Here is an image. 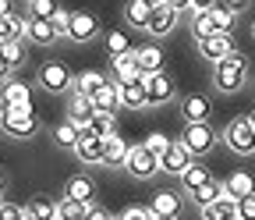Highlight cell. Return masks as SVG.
I'll list each match as a JSON object with an SVG mask.
<instances>
[{"mask_svg": "<svg viewBox=\"0 0 255 220\" xmlns=\"http://www.w3.org/2000/svg\"><path fill=\"white\" fill-rule=\"evenodd\" d=\"M245 75H248V57L234 50L231 57H223L216 64L213 82H216L220 92H238V89H245Z\"/></svg>", "mask_w": 255, "mask_h": 220, "instance_id": "cell-1", "label": "cell"}, {"mask_svg": "<svg viewBox=\"0 0 255 220\" xmlns=\"http://www.w3.org/2000/svg\"><path fill=\"white\" fill-rule=\"evenodd\" d=\"M0 132L11 135V139H32V135L39 132V117H36V114H18V110L0 107Z\"/></svg>", "mask_w": 255, "mask_h": 220, "instance_id": "cell-2", "label": "cell"}, {"mask_svg": "<svg viewBox=\"0 0 255 220\" xmlns=\"http://www.w3.org/2000/svg\"><path fill=\"white\" fill-rule=\"evenodd\" d=\"M223 142H227L234 153H241V156H252L255 153V128H252V121L248 117H234L227 124V132H223Z\"/></svg>", "mask_w": 255, "mask_h": 220, "instance_id": "cell-3", "label": "cell"}, {"mask_svg": "<svg viewBox=\"0 0 255 220\" xmlns=\"http://www.w3.org/2000/svg\"><path fill=\"white\" fill-rule=\"evenodd\" d=\"M0 107L18 110V114H36V110H32V89L21 78H7L4 92H0Z\"/></svg>", "mask_w": 255, "mask_h": 220, "instance_id": "cell-4", "label": "cell"}, {"mask_svg": "<svg viewBox=\"0 0 255 220\" xmlns=\"http://www.w3.org/2000/svg\"><path fill=\"white\" fill-rule=\"evenodd\" d=\"M213 142H216V135H213L209 124H184V132H181V146L191 153V160H195V156H202V153H209V149H213Z\"/></svg>", "mask_w": 255, "mask_h": 220, "instance_id": "cell-5", "label": "cell"}, {"mask_svg": "<svg viewBox=\"0 0 255 220\" xmlns=\"http://www.w3.org/2000/svg\"><path fill=\"white\" fill-rule=\"evenodd\" d=\"M142 89H145V107H159V103H170L174 100V78L156 71V75H145L142 78Z\"/></svg>", "mask_w": 255, "mask_h": 220, "instance_id": "cell-6", "label": "cell"}, {"mask_svg": "<svg viewBox=\"0 0 255 220\" xmlns=\"http://www.w3.org/2000/svg\"><path fill=\"white\" fill-rule=\"evenodd\" d=\"M71 68H64L60 60H50V64H43L39 68V85L46 89V92H68L71 89Z\"/></svg>", "mask_w": 255, "mask_h": 220, "instance_id": "cell-7", "label": "cell"}, {"mask_svg": "<svg viewBox=\"0 0 255 220\" xmlns=\"http://www.w3.org/2000/svg\"><path fill=\"white\" fill-rule=\"evenodd\" d=\"M124 167H128V174H131V178H152V174L159 171V160H156V156H152L145 146H131Z\"/></svg>", "mask_w": 255, "mask_h": 220, "instance_id": "cell-8", "label": "cell"}, {"mask_svg": "<svg viewBox=\"0 0 255 220\" xmlns=\"http://www.w3.org/2000/svg\"><path fill=\"white\" fill-rule=\"evenodd\" d=\"M96 32H100V21H96V14H89V11H71L68 36H64V39L85 43V39H96Z\"/></svg>", "mask_w": 255, "mask_h": 220, "instance_id": "cell-9", "label": "cell"}, {"mask_svg": "<svg viewBox=\"0 0 255 220\" xmlns=\"http://www.w3.org/2000/svg\"><path fill=\"white\" fill-rule=\"evenodd\" d=\"M174 21H177V11L167 7L163 0H152V11H149V21H145V32H152V36H167L170 28H174Z\"/></svg>", "mask_w": 255, "mask_h": 220, "instance_id": "cell-10", "label": "cell"}, {"mask_svg": "<svg viewBox=\"0 0 255 220\" xmlns=\"http://www.w3.org/2000/svg\"><path fill=\"white\" fill-rule=\"evenodd\" d=\"M199 50H202V57H206V60L220 64L223 57H231V53H234V32H216V36L202 39V43H199Z\"/></svg>", "mask_w": 255, "mask_h": 220, "instance_id": "cell-11", "label": "cell"}, {"mask_svg": "<svg viewBox=\"0 0 255 220\" xmlns=\"http://www.w3.org/2000/svg\"><path fill=\"white\" fill-rule=\"evenodd\" d=\"M209 114H213L209 96H199V92H191V96H184V100H181V117H184L188 124H206V121H209Z\"/></svg>", "mask_w": 255, "mask_h": 220, "instance_id": "cell-12", "label": "cell"}, {"mask_svg": "<svg viewBox=\"0 0 255 220\" xmlns=\"http://www.w3.org/2000/svg\"><path fill=\"white\" fill-rule=\"evenodd\" d=\"M75 156H78L82 164H103V139L92 135L89 128H82L78 146H75Z\"/></svg>", "mask_w": 255, "mask_h": 220, "instance_id": "cell-13", "label": "cell"}, {"mask_svg": "<svg viewBox=\"0 0 255 220\" xmlns=\"http://www.w3.org/2000/svg\"><path fill=\"white\" fill-rule=\"evenodd\" d=\"M188 164H191V153L181 146V139L170 142L167 153H159V171H167V174H177V178H181V171H184Z\"/></svg>", "mask_w": 255, "mask_h": 220, "instance_id": "cell-14", "label": "cell"}, {"mask_svg": "<svg viewBox=\"0 0 255 220\" xmlns=\"http://www.w3.org/2000/svg\"><path fill=\"white\" fill-rule=\"evenodd\" d=\"M114 82L117 85H135V82H142L145 75L138 71V60H135V50L131 53H121V57H114Z\"/></svg>", "mask_w": 255, "mask_h": 220, "instance_id": "cell-15", "label": "cell"}, {"mask_svg": "<svg viewBox=\"0 0 255 220\" xmlns=\"http://www.w3.org/2000/svg\"><path fill=\"white\" fill-rule=\"evenodd\" d=\"M25 39L39 43V46H50V43H57L60 36H57V28H53L50 18H28V25H25Z\"/></svg>", "mask_w": 255, "mask_h": 220, "instance_id": "cell-16", "label": "cell"}, {"mask_svg": "<svg viewBox=\"0 0 255 220\" xmlns=\"http://www.w3.org/2000/svg\"><path fill=\"white\" fill-rule=\"evenodd\" d=\"M128 153H131V146H128L117 132H114L110 139H103V164H107V167H124Z\"/></svg>", "mask_w": 255, "mask_h": 220, "instance_id": "cell-17", "label": "cell"}, {"mask_svg": "<svg viewBox=\"0 0 255 220\" xmlns=\"http://www.w3.org/2000/svg\"><path fill=\"white\" fill-rule=\"evenodd\" d=\"M135 60H138V71H142V75H156V71H163V50H159L156 43L138 46V50H135Z\"/></svg>", "mask_w": 255, "mask_h": 220, "instance_id": "cell-18", "label": "cell"}, {"mask_svg": "<svg viewBox=\"0 0 255 220\" xmlns=\"http://www.w3.org/2000/svg\"><path fill=\"white\" fill-rule=\"evenodd\" d=\"M92 110H100V114H117V110H121V100H117V82H103L100 89H96V96H92Z\"/></svg>", "mask_w": 255, "mask_h": 220, "instance_id": "cell-19", "label": "cell"}, {"mask_svg": "<svg viewBox=\"0 0 255 220\" xmlns=\"http://www.w3.org/2000/svg\"><path fill=\"white\" fill-rule=\"evenodd\" d=\"M68 199H75V203H82V206H92V199H96V185H92L89 174H75V178L68 181Z\"/></svg>", "mask_w": 255, "mask_h": 220, "instance_id": "cell-20", "label": "cell"}, {"mask_svg": "<svg viewBox=\"0 0 255 220\" xmlns=\"http://www.w3.org/2000/svg\"><path fill=\"white\" fill-rule=\"evenodd\" d=\"M255 192V178L252 174H245V171H238V174H231L227 181H223V196H231V199H245V196H252Z\"/></svg>", "mask_w": 255, "mask_h": 220, "instance_id": "cell-21", "label": "cell"}, {"mask_svg": "<svg viewBox=\"0 0 255 220\" xmlns=\"http://www.w3.org/2000/svg\"><path fill=\"white\" fill-rule=\"evenodd\" d=\"M202 217H206V220H238V199L220 196L216 203H209V206L202 210Z\"/></svg>", "mask_w": 255, "mask_h": 220, "instance_id": "cell-22", "label": "cell"}, {"mask_svg": "<svg viewBox=\"0 0 255 220\" xmlns=\"http://www.w3.org/2000/svg\"><path fill=\"white\" fill-rule=\"evenodd\" d=\"M152 217H177V210H181V196L177 192H156V199H152Z\"/></svg>", "mask_w": 255, "mask_h": 220, "instance_id": "cell-23", "label": "cell"}, {"mask_svg": "<svg viewBox=\"0 0 255 220\" xmlns=\"http://www.w3.org/2000/svg\"><path fill=\"white\" fill-rule=\"evenodd\" d=\"M92 100L89 96H71V107H68V117H71V124L75 128H85V124L92 121Z\"/></svg>", "mask_w": 255, "mask_h": 220, "instance_id": "cell-24", "label": "cell"}, {"mask_svg": "<svg viewBox=\"0 0 255 220\" xmlns=\"http://www.w3.org/2000/svg\"><path fill=\"white\" fill-rule=\"evenodd\" d=\"M117 100H121V107H128V110H142V107H145V89H142V82H135V85H117Z\"/></svg>", "mask_w": 255, "mask_h": 220, "instance_id": "cell-25", "label": "cell"}, {"mask_svg": "<svg viewBox=\"0 0 255 220\" xmlns=\"http://www.w3.org/2000/svg\"><path fill=\"white\" fill-rule=\"evenodd\" d=\"M220 196H223V185L220 181H206V185H199V188H191V192H188V199L195 203V206H202V210L209 203H216Z\"/></svg>", "mask_w": 255, "mask_h": 220, "instance_id": "cell-26", "label": "cell"}, {"mask_svg": "<svg viewBox=\"0 0 255 220\" xmlns=\"http://www.w3.org/2000/svg\"><path fill=\"white\" fill-rule=\"evenodd\" d=\"M181 181H184V188L191 192V188H199V185H206V181H213V174H209V167L206 164H199V160H191L184 171H181Z\"/></svg>", "mask_w": 255, "mask_h": 220, "instance_id": "cell-27", "label": "cell"}, {"mask_svg": "<svg viewBox=\"0 0 255 220\" xmlns=\"http://www.w3.org/2000/svg\"><path fill=\"white\" fill-rule=\"evenodd\" d=\"M149 11H152V0H128V4H124V18L131 21L135 28H145Z\"/></svg>", "mask_w": 255, "mask_h": 220, "instance_id": "cell-28", "label": "cell"}, {"mask_svg": "<svg viewBox=\"0 0 255 220\" xmlns=\"http://www.w3.org/2000/svg\"><path fill=\"white\" fill-rule=\"evenodd\" d=\"M103 82H107V78H103L100 71H82L71 85H75V96H89V100H92V96H96V89H100Z\"/></svg>", "mask_w": 255, "mask_h": 220, "instance_id": "cell-29", "label": "cell"}, {"mask_svg": "<svg viewBox=\"0 0 255 220\" xmlns=\"http://www.w3.org/2000/svg\"><path fill=\"white\" fill-rule=\"evenodd\" d=\"M0 57H4V64L14 71L21 68V60H25V39H7V43H0Z\"/></svg>", "mask_w": 255, "mask_h": 220, "instance_id": "cell-30", "label": "cell"}, {"mask_svg": "<svg viewBox=\"0 0 255 220\" xmlns=\"http://www.w3.org/2000/svg\"><path fill=\"white\" fill-rule=\"evenodd\" d=\"M25 210H28V213H36L39 220H57V203H53L50 196H32Z\"/></svg>", "mask_w": 255, "mask_h": 220, "instance_id": "cell-31", "label": "cell"}, {"mask_svg": "<svg viewBox=\"0 0 255 220\" xmlns=\"http://www.w3.org/2000/svg\"><path fill=\"white\" fill-rule=\"evenodd\" d=\"M114 124H117V117H114V114H100V110H96V114H92V121L85 124V128H89L92 135H100V139H110V135H114Z\"/></svg>", "mask_w": 255, "mask_h": 220, "instance_id": "cell-32", "label": "cell"}, {"mask_svg": "<svg viewBox=\"0 0 255 220\" xmlns=\"http://www.w3.org/2000/svg\"><path fill=\"white\" fill-rule=\"evenodd\" d=\"M107 50H110V57H121V53H131L135 46H131V39H128L124 28H110L107 32Z\"/></svg>", "mask_w": 255, "mask_h": 220, "instance_id": "cell-33", "label": "cell"}, {"mask_svg": "<svg viewBox=\"0 0 255 220\" xmlns=\"http://www.w3.org/2000/svg\"><path fill=\"white\" fill-rule=\"evenodd\" d=\"M78 135H82V128H75L71 121H68V124H57V128H53V142H57L60 149H75V146H78Z\"/></svg>", "mask_w": 255, "mask_h": 220, "instance_id": "cell-34", "label": "cell"}, {"mask_svg": "<svg viewBox=\"0 0 255 220\" xmlns=\"http://www.w3.org/2000/svg\"><path fill=\"white\" fill-rule=\"evenodd\" d=\"M85 210H89V206H82V203H75V199L64 196V199L57 203V220H82Z\"/></svg>", "mask_w": 255, "mask_h": 220, "instance_id": "cell-35", "label": "cell"}, {"mask_svg": "<svg viewBox=\"0 0 255 220\" xmlns=\"http://www.w3.org/2000/svg\"><path fill=\"white\" fill-rule=\"evenodd\" d=\"M191 32H195V39H199V43H202V39H209V36H216V25H213L209 11H202V14L191 18Z\"/></svg>", "mask_w": 255, "mask_h": 220, "instance_id": "cell-36", "label": "cell"}, {"mask_svg": "<svg viewBox=\"0 0 255 220\" xmlns=\"http://www.w3.org/2000/svg\"><path fill=\"white\" fill-rule=\"evenodd\" d=\"M53 11H57V0H28L25 4L28 18H53Z\"/></svg>", "mask_w": 255, "mask_h": 220, "instance_id": "cell-37", "label": "cell"}, {"mask_svg": "<svg viewBox=\"0 0 255 220\" xmlns=\"http://www.w3.org/2000/svg\"><path fill=\"white\" fill-rule=\"evenodd\" d=\"M209 18H213V25H216V32H231V28H234V18H238V14L223 11V7H213V11H209Z\"/></svg>", "mask_w": 255, "mask_h": 220, "instance_id": "cell-38", "label": "cell"}, {"mask_svg": "<svg viewBox=\"0 0 255 220\" xmlns=\"http://www.w3.org/2000/svg\"><path fill=\"white\" fill-rule=\"evenodd\" d=\"M170 142H174V139H167L163 132H152V135H149V139H145L142 146H145V149H149V153L156 156V160H159V153H167V146H170Z\"/></svg>", "mask_w": 255, "mask_h": 220, "instance_id": "cell-39", "label": "cell"}, {"mask_svg": "<svg viewBox=\"0 0 255 220\" xmlns=\"http://www.w3.org/2000/svg\"><path fill=\"white\" fill-rule=\"evenodd\" d=\"M117 220H152V210L149 206H138V203H131V206H128Z\"/></svg>", "mask_w": 255, "mask_h": 220, "instance_id": "cell-40", "label": "cell"}, {"mask_svg": "<svg viewBox=\"0 0 255 220\" xmlns=\"http://www.w3.org/2000/svg\"><path fill=\"white\" fill-rule=\"evenodd\" d=\"M50 21H53V28H57V36L64 39V36H68V21H71V11H64V7H57Z\"/></svg>", "mask_w": 255, "mask_h": 220, "instance_id": "cell-41", "label": "cell"}, {"mask_svg": "<svg viewBox=\"0 0 255 220\" xmlns=\"http://www.w3.org/2000/svg\"><path fill=\"white\" fill-rule=\"evenodd\" d=\"M238 220H255V192L238 203Z\"/></svg>", "mask_w": 255, "mask_h": 220, "instance_id": "cell-42", "label": "cell"}, {"mask_svg": "<svg viewBox=\"0 0 255 220\" xmlns=\"http://www.w3.org/2000/svg\"><path fill=\"white\" fill-rule=\"evenodd\" d=\"M0 220H21V206H14V203H4V199H0Z\"/></svg>", "mask_w": 255, "mask_h": 220, "instance_id": "cell-43", "label": "cell"}, {"mask_svg": "<svg viewBox=\"0 0 255 220\" xmlns=\"http://www.w3.org/2000/svg\"><path fill=\"white\" fill-rule=\"evenodd\" d=\"M82 220H114V213H110V210H103V206H96V203H92V206L85 210V217H82Z\"/></svg>", "mask_w": 255, "mask_h": 220, "instance_id": "cell-44", "label": "cell"}, {"mask_svg": "<svg viewBox=\"0 0 255 220\" xmlns=\"http://www.w3.org/2000/svg\"><path fill=\"white\" fill-rule=\"evenodd\" d=\"M216 7H223V11H231V14H238L241 7H248V0H216Z\"/></svg>", "mask_w": 255, "mask_h": 220, "instance_id": "cell-45", "label": "cell"}, {"mask_svg": "<svg viewBox=\"0 0 255 220\" xmlns=\"http://www.w3.org/2000/svg\"><path fill=\"white\" fill-rule=\"evenodd\" d=\"M188 7L195 11V14H202V11H213L216 7V0H188Z\"/></svg>", "mask_w": 255, "mask_h": 220, "instance_id": "cell-46", "label": "cell"}, {"mask_svg": "<svg viewBox=\"0 0 255 220\" xmlns=\"http://www.w3.org/2000/svg\"><path fill=\"white\" fill-rule=\"evenodd\" d=\"M167 7H174V11H188V0H163Z\"/></svg>", "mask_w": 255, "mask_h": 220, "instance_id": "cell-47", "label": "cell"}, {"mask_svg": "<svg viewBox=\"0 0 255 220\" xmlns=\"http://www.w3.org/2000/svg\"><path fill=\"white\" fill-rule=\"evenodd\" d=\"M7 78H11V68L4 64V57H0V82H7Z\"/></svg>", "mask_w": 255, "mask_h": 220, "instance_id": "cell-48", "label": "cell"}, {"mask_svg": "<svg viewBox=\"0 0 255 220\" xmlns=\"http://www.w3.org/2000/svg\"><path fill=\"white\" fill-rule=\"evenodd\" d=\"M7 11H11V0H0V18H4Z\"/></svg>", "mask_w": 255, "mask_h": 220, "instance_id": "cell-49", "label": "cell"}, {"mask_svg": "<svg viewBox=\"0 0 255 220\" xmlns=\"http://www.w3.org/2000/svg\"><path fill=\"white\" fill-rule=\"evenodd\" d=\"M21 220H39V217H36V213H28V210L21 206Z\"/></svg>", "mask_w": 255, "mask_h": 220, "instance_id": "cell-50", "label": "cell"}, {"mask_svg": "<svg viewBox=\"0 0 255 220\" xmlns=\"http://www.w3.org/2000/svg\"><path fill=\"white\" fill-rule=\"evenodd\" d=\"M4 185H7V178H4V171H0V192H4Z\"/></svg>", "mask_w": 255, "mask_h": 220, "instance_id": "cell-51", "label": "cell"}, {"mask_svg": "<svg viewBox=\"0 0 255 220\" xmlns=\"http://www.w3.org/2000/svg\"><path fill=\"white\" fill-rule=\"evenodd\" d=\"M152 220H177V217H152Z\"/></svg>", "mask_w": 255, "mask_h": 220, "instance_id": "cell-52", "label": "cell"}, {"mask_svg": "<svg viewBox=\"0 0 255 220\" xmlns=\"http://www.w3.org/2000/svg\"><path fill=\"white\" fill-rule=\"evenodd\" d=\"M252 39H255V18H252Z\"/></svg>", "mask_w": 255, "mask_h": 220, "instance_id": "cell-53", "label": "cell"}, {"mask_svg": "<svg viewBox=\"0 0 255 220\" xmlns=\"http://www.w3.org/2000/svg\"><path fill=\"white\" fill-rule=\"evenodd\" d=\"M248 121H252V128H255V114H248Z\"/></svg>", "mask_w": 255, "mask_h": 220, "instance_id": "cell-54", "label": "cell"}, {"mask_svg": "<svg viewBox=\"0 0 255 220\" xmlns=\"http://www.w3.org/2000/svg\"><path fill=\"white\" fill-rule=\"evenodd\" d=\"M25 4H28V0H25Z\"/></svg>", "mask_w": 255, "mask_h": 220, "instance_id": "cell-55", "label": "cell"}, {"mask_svg": "<svg viewBox=\"0 0 255 220\" xmlns=\"http://www.w3.org/2000/svg\"><path fill=\"white\" fill-rule=\"evenodd\" d=\"M202 220H206V217H202Z\"/></svg>", "mask_w": 255, "mask_h": 220, "instance_id": "cell-56", "label": "cell"}]
</instances>
